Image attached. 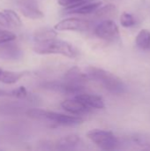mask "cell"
Wrapping results in <instances>:
<instances>
[{
    "instance_id": "obj_19",
    "label": "cell",
    "mask_w": 150,
    "mask_h": 151,
    "mask_svg": "<svg viewBox=\"0 0 150 151\" xmlns=\"http://www.w3.org/2000/svg\"><path fill=\"white\" fill-rule=\"evenodd\" d=\"M117 13H118V10L114 4H107L95 11V16L97 18L105 19L114 17L115 15H117Z\"/></svg>"
},
{
    "instance_id": "obj_15",
    "label": "cell",
    "mask_w": 150,
    "mask_h": 151,
    "mask_svg": "<svg viewBox=\"0 0 150 151\" xmlns=\"http://www.w3.org/2000/svg\"><path fill=\"white\" fill-rule=\"evenodd\" d=\"M26 74V72H11L0 68V82L8 85L14 84L18 82Z\"/></svg>"
},
{
    "instance_id": "obj_27",
    "label": "cell",
    "mask_w": 150,
    "mask_h": 151,
    "mask_svg": "<svg viewBox=\"0 0 150 151\" xmlns=\"http://www.w3.org/2000/svg\"><path fill=\"white\" fill-rule=\"evenodd\" d=\"M4 96L11 97V90L8 91V90H4V89L0 88V97H4Z\"/></svg>"
},
{
    "instance_id": "obj_4",
    "label": "cell",
    "mask_w": 150,
    "mask_h": 151,
    "mask_svg": "<svg viewBox=\"0 0 150 151\" xmlns=\"http://www.w3.org/2000/svg\"><path fill=\"white\" fill-rule=\"evenodd\" d=\"M95 35L100 39L113 41L119 37V30L114 21L105 19L95 28Z\"/></svg>"
},
{
    "instance_id": "obj_18",
    "label": "cell",
    "mask_w": 150,
    "mask_h": 151,
    "mask_svg": "<svg viewBox=\"0 0 150 151\" xmlns=\"http://www.w3.org/2000/svg\"><path fill=\"white\" fill-rule=\"evenodd\" d=\"M102 3L101 2H95L90 4H85L76 9L68 10L67 13H76V14H89L94 12H95L97 9L100 8Z\"/></svg>"
},
{
    "instance_id": "obj_17",
    "label": "cell",
    "mask_w": 150,
    "mask_h": 151,
    "mask_svg": "<svg viewBox=\"0 0 150 151\" xmlns=\"http://www.w3.org/2000/svg\"><path fill=\"white\" fill-rule=\"evenodd\" d=\"M138 48L143 50H150V31L149 29H141L136 36L135 40Z\"/></svg>"
},
{
    "instance_id": "obj_11",
    "label": "cell",
    "mask_w": 150,
    "mask_h": 151,
    "mask_svg": "<svg viewBox=\"0 0 150 151\" xmlns=\"http://www.w3.org/2000/svg\"><path fill=\"white\" fill-rule=\"evenodd\" d=\"M61 107L66 111L69 113H72L73 115H81V114H85L88 113L91 111L92 108L88 107V105H86L84 103H82L81 101L74 98L73 100L72 99H68V100H65L61 103Z\"/></svg>"
},
{
    "instance_id": "obj_6",
    "label": "cell",
    "mask_w": 150,
    "mask_h": 151,
    "mask_svg": "<svg viewBox=\"0 0 150 151\" xmlns=\"http://www.w3.org/2000/svg\"><path fill=\"white\" fill-rule=\"evenodd\" d=\"M19 11L23 16L30 19H39L44 17L35 0H15Z\"/></svg>"
},
{
    "instance_id": "obj_12",
    "label": "cell",
    "mask_w": 150,
    "mask_h": 151,
    "mask_svg": "<svg viewBox=\"0 0 150 151\" xmlns=\"http://www.w3.org/2000/svg\"><path fill=\"white\" fill-rule=\"evenodd\" d=\"M75 98L84 103L86 105H88L90 108L95 109H103L105 107L104 101L100 96L96 95H91V94H85V93H80L75 96Z\"/></svg>"
},
{
    "instance_id": "obj_2",
    "label": "cell",
    "mask_w": 150,
    "mask_h": 151,
    "mask_svg": "<svg viewBox=\"0 0 150 151\" xmlns=\"http://www.w3.org/2000/svg\"><path fill=\"white\" fill-rule=\"evenodd\" d=\"M33 50L35 53L41 55L57 54L70 58H73L77 55L76 50L70 43L56 38L35 42Z\"/></svg>"
},
{
    "instance_id": "obj_3",
    "label": "cell",
    "mask_w": 150,
    "mask_h": 151,
    "mask_svg": "<svg viewBox=\"0 0 150 151\" xmlns=\"http://www.w3.org/2000/svg\"><path fill=\"white\" fill-rule=\"evenodd\" d=\"M87 136L97 147L104 150H116L119 145L118 137L110 131L94 129L88 132Z\"/></svg>"
},
{
    "instance_id": "obj_23",
    "label": "cell",
    "mask_w": 150,
    "mask_h": 151,
    "mask_svg": "<svg viewBox=\"0 0 150 151\" xmlns=\"http://www.w3.org/2000/svg\"><path fill=\"white\" fill-rule=\"evenodd\" d=\"M120 23L124 27H131L134 26L135 19L132 14L128 12H123L120 17Z\"/></svg>"
},
{
    "instance_id": "obj_1",
    "label": "cell",
    "mask_w": 150,
    "mask_h": 151,
    "mask_svg": "<svg viewBox=\"0 0 150 151\" xmlns=\"http://www.w3.org/2000/svg\"><path fill=\"white\" fill-rule=\"evenodd\" d=\"M85 72L90 80L99 82L111 94L121 95L126 92V86L123 81L109 71L95 66H88Z\"/></svg>"
},
{
    "instance_id": "obj_13",
    "label": "cell",
    "mask_w": 150,
    "mask_h": 151,
    "mask_svg": "<svg viewBox=\"0 0 150 151\" xmlns=\"http://www.w3.org/2000/svg\"><path fill=\"white\" fill-rule=\"evenodd\" d=\"M27 108L21 103H8L0 105V114L7 116H17L25 114Z\"/></svg>"
},
{
    "instance_id": "obj_9",
    "label": "cell",
    "mask_w": 150,
    "mask_h": 151,
    "mask_svg": "<svg viewBox=\"0 0 150 151\" xmlns=\"http://www.w3.org/2000/svg\"><path fill=\"white\" fill-rule=\"evenodd\" d=\"M89 77L86 73V72H82L79 67L73 66L70 68L64 75V81L72 83L73 85L84 87V85L88 81Z\"/></svg>"
},
{
    "instance_id": "obj_26",
    "label": "cell",
    "mask_w": 150,
    "mask_h": 151,
    "mask_svg": "<svg viewBox=\"0 0 150 151\" xmlns=\"http://www.w3.org/2000/svg\"><path fill=\"white\" fill-rule=\"evenodd\" d=\"M0 26L4 27H8V28H11L12 27L7 15L4 13V12H0Z\"/></svg>"
},
{
    "instance_id": "obj_20",
    "label": "cell",
    "mask_w": 150,
    "mask_h": 151,
    "mask_svg": "<svg viewBox=\"0 0 150 151\" xmlns=\"http://www.w3.org/2000/svg\"><path fill=\"white\" fill-rule=\"evenodd\" d=\"M132 140L135 144H137L138 146H141L142 149L150 150V137L149 136H146L141 134H134L132 137Z\"/></svg>"
},
{
    "instance_id": "obj_22",
    "label": "cell",
    "mask_w": 150,
    "mask_h": 151,
    "mask_svg": "<svg viewBox=\"0 0 150 151\" xmlns=\"http://www.w3.org/2000/svg\"><path fill=\"white\" fill-rule=\"evenodd\" d=\"M87 2H88V0H58L57 1V3L60 5L65 6L66 8V11L76 9V8L85 4Z\"/></svg>"
},
{
    "instance_id": "obj_8",
    "label": "cell",
    "mask_w": 150,
    "mask_h": 151,
    "mask_svg": "<svg viewBox=\"0 0 150 151\" xmlns=\"http://www.w3.org/2000/svg\"><path fill=\"white\" fill-rule=\"evenodd\" d=\"M44 120H49L61 126H76L83 122V119L80 117L69 116L50 111H46Z\"/></svg>"
},
{
    "instance_id": "obj_7",
    "label": "cell",
    "mask_w": 150,
    "mask_h": 151,
    "mask_svg": "<svg viewBox=\"0 0 150 151\" xmlns=\"http://www.w3.org/2000/svg\"><path fill=\"white\" fill-rule=\"evenodd\" d=\"M42 87L45 89L67 94V95H78L80 93H82L83 88L81 86L73 85L72 83H69L65 81H50L45 82L42 85Z\"/></svg>"
},
{
    "instance_id": "obj_16",
    "label": "cell",
    "mask_w": 150,
    "mask_h": 151,
    "mask_svg": "<svg viewBox=\"0 0 150 151\" xmlns=\"http://www.w3.org/2000/svg\"><path fill=\"white\" fill-rule=\"evenodd\" d=\"M57 36V30L55 28L52 29V28H49V27H42L38 30H36L33 35L35 42L54 39Z\"/></svg>"
},
{
    "instance_id": "obj_24",
    "label": "cell",
    "mask_w": 150,
    "mask_h": 151,
    "mask_svg": "<svg viewBox=\"0 0 150 151\" xmlns=\"http://www.w3.org/2000/svg\"><path fill=\"white\" fill-rule=\"evenodd\" d=\"M28 92L27 90V88L23 86H20L17 88H14L11 90V97H15L20 100L26 99L28 97Z\"/></svg>"
},
{
    "instance_id": "obj_21",
    "label": "cell",
    "mask_w": 150,
    "mask_h": 151,
    "mask_svg": "<svg viewBox=\"0 0 150 151\" xmlns=\"http://www.w3.org/2000/svg\"><path fill=\"white\" fill-rule=\"evenodd\" d=\"M4 13L7 15L12 27H19L22 26V20L19 18V16L17 14L16 12H14L13 10H10V9H4Z\"/></svg>"
},
{
    "instance_id": "obj_25",
    "label": "cell",
    "mask_w": 150,
    "mask_h": 151,
    "mask_svg": "<svg viewBox=\"0 0 150 151\" xmlns=\"http://www.w3.org/2000/svg\"><path fill=\"white\" fill-rule=\"evenodd\" d=\"M16 38L17 36L14 33L6 30H0V44L13 42Z\"/></svg>"
},
{
    "instance_id": "obj_10",
    "label": "cell",
    "mask_w": 150,
    "mask_h": 151,
    "mask_svg": "<svg viewBox=\"0 0 150 151\" xmlns=\"http://www.w3.org/2000/svg\"><path fill=\"white\" fill-rule=\"evenodd\" d=\"M23 51L17 44L10 42L0 44V58L5 60H19L22 58Z\"/></svg>"
},
{
    "instance_id": "obj_14",
    "label": "cell",
    "mask_w": 150,
    "mask_h": 151,
    "mask_svg": "<svg viewBox=\"0 0 150 151\" xmlns=\"http://www.w3.org/2000/svg\"><path fill=\"white\" fill-rule=\"evenodd\" d=\"M80 143V136L77 134H68L62 137L56 142V149L57 150H72Z\"/></svg>"
},
{
    "instance_id": "obj_5",
    "label": "cell",
    "mask_w": 150,
    "mask_h": 151,
    "mask_svg": "<svg viewBox=\"0 0 150 151\" xmlns=\"http://www.w3.org/2000/svg\"><path fill=\"white\" fill-rule=\"evenodd\" d=\"M90 27L89 21L77 18H68L57 22L54 28L57 31H87Z\"/></svg>"
}]
</instances>
